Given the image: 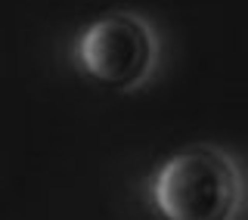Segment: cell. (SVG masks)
Masks as SVG:
<instances>
[{
    "label": "cell",
    "instance_id": "cell-1",
    "mask_svg": "<svg viewBox=\"0 0 248 220\" xmlns=\"http://www.w3.org/2000/svg\"><path fill=\"white\" fill-rule=\"evenodd\" d=\"M149 202L161 220H232L242 205L239 171L220 149H183L155 171Z\"/></svg>",
    "mask_w": 248,
    "mask_h": 220
},
{
    "label": "cell",
    "instance_id": "cell-2",
    "mask_svg": "<svg viewBox=\"0 0 248 220\" xmlns=\"http://www.w3.org/2000/svg\"><path fill=\"white\" fill-rule=\"evenodd\" d=\"M155 34L134 13H106L93 19L75 44V59L93 84L106 90H134L152 75Z\"/></svg>",
    "mask_w": 248,
    "mask_h": 220
}]
</instances>
